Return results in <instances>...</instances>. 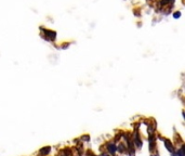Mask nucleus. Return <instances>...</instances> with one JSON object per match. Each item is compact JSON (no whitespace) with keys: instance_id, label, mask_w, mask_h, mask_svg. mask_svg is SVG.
I'll list each match as a JSON object with an SVG mask.
<instances>
[{"instance_id":"nucleus-3","label":"nucleus","mask_w":185,"mask_h":156,"mask_svg":"<svg viewBox=\"0 0 185 156\" xmlns=\"http://www.w3.org/2000/svg\"><path fill=\"white\" fill-rule=\"evenodd\" d=\"M156 148V139L154 138L153 134H149V151L153 152Z\"/></svg>"},{"instance_id":"nucleus-12","label":"nucleus","mask_w":185,"mask_h":156,"mask_svg":"<svg viewBox=\"0 0 185 156\" xmlns=\"http://www.w3.org/2000/svg\"><path fill=\"white\" fill-rule=\"evenodd\" d=\"M101 156H109V155H107V154H102Z\"/></svg>"},{"instance_id":"nucleus-9","label":"nucleus","mask_w":185,"mask_h":156,"mask_svg":"<svg viewBox=\"0 0 185 156\" xmlns=\"http://www.w3.org/2000/svg\"><path fill=\"white\" fill-rule=\"evenodd\" d=\"M117 151H119L120 153H123V152L126 151V148H125V145H123V144H120L119 146H117Z\"/></svg>"},{"instance_id":"nucleus-5","label":"nucleus","mask_w":185,"mask_h":156,"mask_svg":"<svg viewBox=\"0 0 185 156\" xmlns=\"http://www.w3.org/2000/svg\"><path fill=\"white\" fill-rule=\"evenodd\" d=\"M45 30V34L47 35V38H49V39L53 40L56 38V33L53 30H50V29H43Z\"/></svg>"},{"instance_id":"nucleus-1","label":"nucleus","mask_w":185,"mask_h":156,"mask_svg":"<svg viewBox=\"0 0 185 156\" xmlns=\"http://www.w3.org/2000/svg\"><path fill=\"white\" fill-rule=\"evenodd\" d=\"M132 141L134 142V144L136 145L139 148H142L143 143H142V140L140 139V136H139V132H137V130L134 131V136H133V139H132Z\"/></svg>"},{"instance_id":"nucleus-7","label":"nucleus","mask_w":185,"mask_h":156,"mask_svg":"<svg viewBox=\"0 0 185 156\" xmlns=\"http://www.w3.org/2000/svg\"><path fill=\"white\" fill-rule=\"evenodd\" d=\"M50 151H51V148L50 146H45V148H42L41 150H40V155L41 156H47L49 153H50Z\"/></svg>"},{"instance_id":"nucleus-8","label":"nucleus","mask_w":185,"mask_h":156,"mask_svg":"<svg viewBox=\"0 0 185 156\" xmlns=\"http://www.w3.org/2000/svg\"><path fill=\"white\" fill-rule=\"evenodd\" d=\"M177 156H185V152H184V145H182L179 150L177 151Z\"/></svg>"},{"instance_id":"nucleus-6","label":"nucleus","mask_w":185,"mask_h":156,"mask_svg":"<svg viewBox=\"0 0 185 156\" xmlns=\"http://www.w3.org/2000/svg\"><path fill=\"white\" fill-rule=\"evenodd\" d=\"M126 141L128 142V148L130 150V152L134 154V148H133V145H132V139L128 134H126Z\"/></svg>"},{"instance_id":"nucleus-13","label":"nucleus","mask_w":185,"mask_h":156,"mask_svg":"<svg viewBox=\"0 0 185 156\" xmlns=\"http://www.w3.org/2000/svg\"><path fill=\"white\" fill-rule=\"evenodd\" d=\"M172 1H174V0H172Z\"/></svg>"},{"instance_id":"nucleus-2","label":"nucleus","mask_w":185,"mask_h":156,"mask_svg":"<svg viewBox=\"0 0 185 156\" xmlns=\"http://www.w3.org/2000/svg\"><path fill=\"white\" fill-rule=\"evenodd\" d=\"M163 140V142H165V146H166V148L170 152V153H172V154H174V152H175V150H174V148H173V145L171 144V142L169 141L168 139H162Z\"/></svg>"},{"instance_id":"nucleus-10","label":"nucleus","mask_w":185,"mask_h":156,"mask_svg":"<svg viewBox=\"0 0 185 156\" xmlns=\"http://www.w3.org/2000/svg\"><path fill=\"white\" fill-rule=\"evenodd\" d=\"M170 1H171V2H173L172 0H161V1H160V4H161V6H165V4H168Z\"/></svg>"},{"instance_id":"nucleus-4","label":"nucleus","mask_w":185,"mask_h":156,"mask_svg":"<svg viewBox=\"0 0 185 156\" xmlns=\"http://www.w3.org/2000/svg\"><path fill=\"white\" fill-rule=\"evenodd\" d=\"M106 148L112 155H114V154L117 152V145H116L115 143H108V144L106 145Z\"/></svg>"},{"instance_id":"nucleus-11","label":"nucleus","mask_w":185,"mask_h":156,"mask_svg":"<svg viewBox=\"0 0 185 156\" xmlns=\"http://www.w3.org/2000/svg\"><path fill=\"white\" fill-rule=\"evenodd\" d=\"M180 16H181V12H180V11H177V12H174V13H173V17H174V19H179Z\"/></svg>"}]
</instances>
